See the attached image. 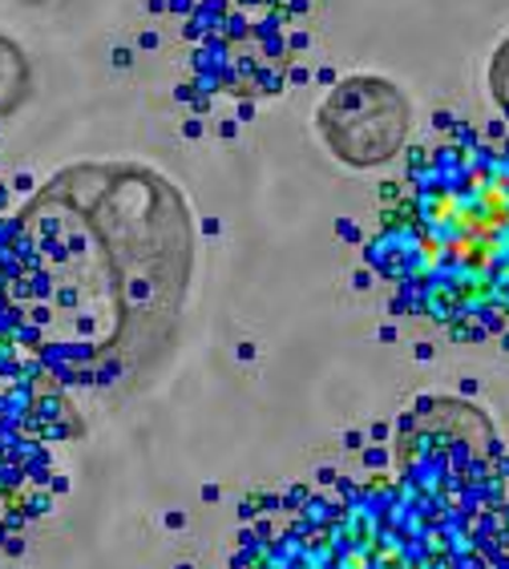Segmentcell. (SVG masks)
<instances>
[{
    "label": "cell",
    "mask_w": 509,
    "mask_h": 569,
    "mask_svg": "<svg viewBox=\"0 0 509 569\" xmlns=\"http://www.w3.org/2000/svg\"><path fill=\"white\" fill-rule=\"evenodd\" d=\"M486 89H489V101H493V110L509 121V33L493 44V53H489V66H486Z\"/></svg>",
    "instance_id": "cell-4"
},
{
    "label": "cell",
    "mask_w": 509,
    "mask_h": 569,
    "mask_svg": "<svg viewBox=\"0 0 509 569\" xmlns=\"http://www.w3.org/2000/svg\"><path fill=\"white\" fill-rule=\"evenodd\" d=\"M323 150L348 170H377L397 162L412 138L409 93L380 73H352L336 81L316 110Z\"/></svg>",
    "instance_id": "cell-2"
},
{
    "label": "cell",
    "mask_w": 509,
    "mask_h": 569,
    "mask_svg": "<svg viewBox=\"0 0 509 569\" xmlns=\"http://www.w3.org/2000/svg\"><path fill=\"white\" fill-rule=\"evenodd\" d=\"M29 93V57L12 37L0 33V118H9Z\"/></svg>",
    "instance_id": "cell-3"
},
{
    "label": "cell",
    "mask_w": 509,
    "mask_h": 569,
    "mask_svg": "<svg viewBox=\"0 0 509 569\" xmlns=\"http://www.w3.org/2000/svg\"><path fill=\"white\" fill-rule=\"evenodd\" d=\"M368 263L400 307L457 336L509 323V138L457 130L385 187Z\"/></svg>",
    "instance_id": "cell-1"
}]
</instances>
